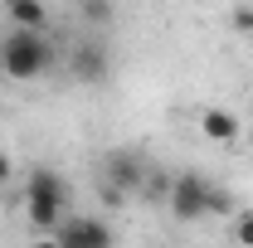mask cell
Instances as JSON below:
<instances>
[{"label": "cell", "mask_w": 253, "mask_h": 248, "mask_svg": "<svg viewBox=\"0 0 253 248\" xmlns=\"http://www.w3.org/2000/svg\"><path fill=\"white\" fill-rule=\"evenodd\" d=\"M107 49H102V39H83L78 49H73V78H83V83H102L107 78Z\"/></svg>", "instance_id": "6"}, {"label": "cell", "mask_w": 253, "mask_h": 248, "mask_svg": "<svg viewBox=\"0 0 253 248\" xmlns=\"http://www.w3.org/2000/svg\"><path fill=\"white\" fill-rule=\"evenodd\" d=\"M210 180L205 175H195V170H180V175H170V195H166V205H170V214L180 219V224H195V219L210 214Z\"/></svg>", "instance_id": "3"}, {"label": "cell", "mask_w": 253, "mask_h": 248, "mask_svg": "<svg viewBox=\"0 0 253 248\" xmlns=\"http://www.w3.org/2000/svg\"><path fill=\"white\" fill-rule=\"evenodd\" d=\"M49 63H54V44H49L44 34H20V30H10L5 39H0V68H5L10 78H20V83L39 78Z\"/></svg>", "instance_id": "2"}, {"label": "cell", "mask_w": 253, "mask_h": 248, "mask_svg": "<svg viewBox=\"0 0 253 248\" xmlns=\"http://www.w3.org/2000/svg\"><path fill=\"white\" fill-rule=\"evenodd\" d=\"M229 209H234V200L224 190H210V214H229Z\"/></svg>", "instance_id": "12"}, {"label": "cell", "mask_w": 253, "mask_h": 248, "mask_svg": "<svg viewBox=\"0 0 253 248\" xmlns=\"http://www.w3.org/2000/svg\"><path fill=\"white\" fill-rule=\"evenodd\" d=\"M166 195H170V175H161V170H146L141 200H166Z\"/></svg>", "instance_id": "9"}, {"label": "cell", "mask_w": 253, "mask_h": 248, "mask_svg": "<svg viewBox=\"0 0 253 248\" xmlns=\"http://www.w3.org/2000/svg\"><path fill=\"white\" fill-rule=\"evenodd\" d=\"M234 25L239 30H253V10H234Z\"/></svg>", "instance_id": "13"}, {"label": "cell", "mask_w": 253, "mask_h": 248, "mask_svg": "<svg viewBox=\"0 0 253 248\" xmlns=\"http://www.w3.org/2000/svg\"><path fill=\"white\" fill-rule=\"evenodd\" d=\"M107 190H117V195H141V185H146V165H141V156L131 151H112L107 156V180H102Z\"/></svg>", "instance_id": "5"}, {"label": "cell", "mask_w": 253, "mask_h": 248, "mask_svg": "<svg viewBox=\"0 0 253 248\" xmlns=\"http://www.w3.org/2000/svg\"><path fill=\"white\" fill-rule=\"evenodd\" d=\"M59 248H112L117 239H112V224L97 214H68L59 224Z\"/></svg>", "instance_id": "4"}, {"label": "cell", "mask_w": 253, "mask_h": 248, "mask_svg": "<svg viewBox=\"0 0 253 248\" xmlns=\"http://www.w3.org/2000/svg\"><path fill=\"white\" fill-rule=\"evenodd\" d=\"M200 131H205L210 141H239L244 122H239L229 107H205V112H200Z\"/></svg>", "instance_id": "8"}, {"label": "cell", "mask_w": 253, "mask_h": 248, "mask_svg": "<svg viewBox=\"0 0 253 248\" xmlns=\"http://www.w3.org/2000/svg\"><path fill=\"white\" fill-rule=\"evenodd\" d=\"M10 30H20V34H44L49 30V10L39 5V0H10Z\"/></svg>", "instance_id": "7"}, {"label": "cell", "mask_w": 253, "mask_h": 248, "mask_svg": "<svg viewBox=\"0 0 253 248\" xmlns=\"http://www.w3.org/2000/svg\"><path fill=\"white\" fill-rule=\"evenodd\" d=\"M63 205H68V180L49 165H34L25 180V219L39 239H54L63 224Z\"/></svg>", "instance_id": "1"}, {"label": "cell", "mask_w": 253, "mask_h": 248, "mask_svg": "<svg viewBox=\"0 0 253 248\" xmlns=\"http://www.w3.org/2000/svg\"><path fill=\"white\" fill-rule=\"evenodd\" d=\"M83 20H93V25H107V20H112V5H83Z\"/></svg>", "instance_id": "11"}, {"label": "cell", "mask_w": 253, "mask_h": 248, "mask_svg": "<svg viewBox=\"0 0 253 248\" xmlns=\"http://www.w3.org/2000/svg\"><path fill=\"white\" fill-rule=\"evenodd\" d=\"M30 248H59V239H34Z\"/></svg>", "instance_id": "15"}, {"label": "cell", "mask_w": 253, "mask_h": 248, "mask_svg": "<svg viewBox=\"0 0 253 248\" xmlns=\"http://www.w3.org/2000/svg\"><path fill=\"white\" fill-rule=\"evenodd\" d=\"M0 185H10V156L0 151Z\"/></svg>", "instance_id": "14"}, {"label": "cell", "mask_w": 253, "mask_h": 248, "mask_svg": "<svg viewBox=\"0 0 253 248\" xmlns=\"http://www.w3.org/2000/svg\"><path fill=\"white\" fill-rule=\"evenodd\" d=\"M234 239H239V248H253V209H244L234 219Z\"/></svg>", "instance_id": "10"}]
</instances>
